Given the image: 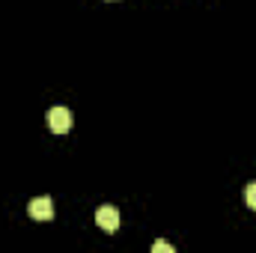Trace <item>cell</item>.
<instances>
[{
	"mask_svg": "<svg viewBox=\"0 0 256 253\" xmlns=\"http://www.w3.org/2000/svg\"><path fill=\"white\" fill-rule=\"evenodd\" d=\"M48 128H51L54 134H66V131L72 128V114H68V108H63V104L51 108V110H48Z\"/></svg>",
	"mask_w": 256,
	"mask_h": 253,
	"instance_id": "1",
	"label": "cell"
},
{
	"mask_svg": "<svg viewBox=\"0 0 256 253\" xmlns=\"http://www.w3.org/2000/svg\"><path fill=\"white\" fill-rule=\"evenodd\" d=\"M27 212H30L33 220H51L54 218V202H51V196H36V200H30Z\"/></svg>",
	"mask_w": 256,
	"mask_h": 253,
	"instance_id": "2",
	"label": "cell"
},
{
	"mask_svg": "<svg viewBox=\"0 0 256 253\" xmlns=\"http://www.w3.org/2000/svg\"><path fill=\"white\" fill-rule=\"evenodd\" d=\"M96 224H98L104 232H116V230H120V212H116L114 206H102V208L96 212Z\"/></svg>",
	"mask_w": 256,
	"mask_h": 253,
	"instance_id": "3",
	"label": "cell"
},
{
	"mask_svg": "<svg viewBox=\"0 0 256 253\" xmlns=\"http://www.w3.org/2000/svg\"><path fill=\"white\" fill-rule=\"evenodd\" d=\"M244 206L256 212V182H250V185L244 188Z\"/></svg>",
	"mask_w": 256,
	"mask_h": 253,
	"instance_id": "4",
	"label": "cell"
},
{
	"mask_svg": "<svg viewBox=\"0 0 256 253\" xmlns=\"http://www.w3.org/2000/svg\"><path fill=\"white\" fill-rule=\"evenodd\" d=\"M152 253H176L167 242H152Z\"/></svg>",
	"mask_w": 256,
	"mask_h": 253,
	"instance_id": "5",
	"label": "cell"
}]
</instances>
